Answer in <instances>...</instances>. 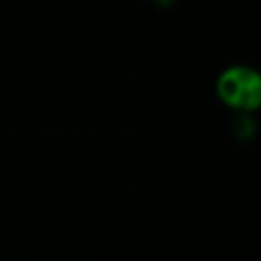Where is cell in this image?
Masks as SVG:
<instances>
[{
  "mask_svg": "<svg viewBox=\"0 0 261 261\" xmlns=\"http://www.w3.org/2000/svg\"><path fill=\"white\" fill-rule=\"evenodd\" d=\"M217 95L227 108L236 111H254L261 102V77L254 68L232 65L217 79Z\"/></svg>",
  "mask_w": 261,
  "mask_h": 261,
  "instance_id": "6da1fadb",
  "label": "cell"
},
{
  "mask_svg": "<svg viewBox=\"0 0 261 261\" xmlns=\"http://www.w3.org/2000/svg\"><path fill=\"white\" fill-rule=\"evenodd\" d=\"M152 2H158V0H152Z\"/></svg>",
  "mask_w": 261,
  "mask_h": 261,
  "instance_id": "7a4b0ae2",
  "label": "cell"
}]
</instances>
